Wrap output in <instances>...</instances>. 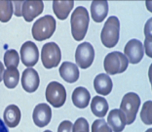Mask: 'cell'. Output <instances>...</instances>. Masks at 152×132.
Listing matches in <instances>:
<instances>
[{
	"mask_svg": "<svg viewBox=\"0 0 152 132\" xmlns=\"http://www.w3.org/2000/svg\"><path fill=\"white\" fill-rule=\"evenodd\" d=\"M152 102L151 100L145 102L143 104L140 117L142 121L146 125L152 124Z\"/></svg>",
	"mask_w": 152,
	"mask_h": 132,
	"instance_id": "25",
	"label": "cell"
},
{
	"mask_svg": "<svg viewBox=\"0 0 152 132\" xmlns=\"http://www.w3.org/2000/svg\"><path fill=\"white\" fill-rule=\"evenodd\" d=\"M52 117L50 107L46 103H39L34 108L32 115L34 123L40 128L43 127L50 122Z\"/></svg>",
	"mask_w": 152,
	"mask_h": 132,
	"instance_id": "12",
	"label": "cell"
},
{
	"mask_svg": "<svg viewBox=\"0 0 152 132\" xmlns=\"http://www.w3.org/2000/svg\"><path fill=\"white\" fill-rule=\"evenodd\" d=\"M61 58L60 49L55 43L48 42L42 46L41 59L42 64L46 68L50 69L57 66Z\"/></svg>",
	"mask_w": 152,
	"mask_h": 132,
	"instance_id": "6",
	"label": "cell"
},
{
	"mask_svg": "<svg viewBox=\"0 0 152 132\" xmlns=\"http://www.w3.org/2000/svg\"><path fill=\"white\" fill-rule=\"evenodd\" d=\"M73 124L68 120H64L60 124L57 132H71Z\"/></svg>",
	"mask_w": 152,
	"mask_h": 132,
	"instance_id": "29",
	"label": "cell"
},
{
	"mask_svg": "<svg viewBox=\"0 0 152 132\" xmlns=\"http://www.w3.org/2000/svg\"><path fill=\"white\" fill-rule=\"evenodd\" d=\"M43 9L44 4L42 1H24L21 6V15L26 21L30 22L40 14Z\"/></svg>",
	"mask_w": 152,
	"mask_h": 132,
	"instance_id": "11",
	"label": "cell"
},
{
	"mask_svg": "<svg viewBox=\"0 0 152 132\" xmlns=\"http://www.w3.org/2000/svg\"><path fill=\"white\" fill-rule=\"evenodd\" d=\"M144 47L147 55L152 58V33H145Z\"/></svg>",
	"mask_w": 152,
	"mask_h": 132,
	"instance_id": "28",
	"label": "cell"
},
{
	"mask_svg": "<svg viewBox=\"0 0 152 132\" xmlns=\"http://www.w3.org/2000/svg\"><path fill=\"white\" fill-rule=\"evenodd\" d=\"M152 128H150L147 130L145 132H152Z\"/></svg>",
	"mask_w": 152,
	"mask_h": 132,
	"instance_id": "32",
	"label": "cell"
},
{
	"mask_svg": "<svg viewBox=\"0 0 152 132\" xmlns=\"http://www.w3.org/2000/svg\"><path fill=\"white\" fill-rule=\"evenodd\" d=\"M4 64L7 68H16L19 63L18 53L14 49L7 50L4 54Z\"/></svg>",
	"mask_w": 152,
	"mask_h": 132,
	"instance_id": "24",
	"label": "cell"
},
{
	"mask_svg": "<svg viewBox=\"0 0 152 132\" xmlns=\"http://www.w3.org/2000/svg\"><path fill=\"white\" fill-rule=\"evenodd\" d=\"M72 132H89V125L87 120L83 117L77 119L74 123Z\"/></svg>",
	"mask_w": 152,
	"mask_h": 132,
	"instance_id": "27",
	"label": "cell"
},
{
	"mask_svg": "<svg viewBox=\"0 0 152 132\" xmlns=\"http://www.w3.org/2000/svg\"><path fill=\"white\" fill-rule=\"evenodd\" d=\"M19 77V72L16 68H7L4 71V73L3 80L4 84L9 88H13L18 84Z\"/></svg>",
	"mask_w": 152,
	"mask_h": 132,
	"instance_id": "22",
	"label": "cell"
},
{
	"mask_svg": "<svg viewBox=\"0 0 152 132\" xmlns=\"http://www.w3.org/2000/svg\"><path fill=\"white\" fill-rule=\"evenodd\" d=\"M95 51L89 42H83L77 47L75 53L77 64L82 69H86L92 64L94 59Z\"/></svg>",
	"mask_w": 152,
	"mask_h": 132,
	"instance_id": "8",
	"label": "cell"
},
{
	"mask_svg": "<svg viewBox=\"0 0 152 132\" xmlns=\"http://www.w3.org/2000/svg\"><path fill=\"white\" fill-rule=\"evenodd\" d=\"M20 53L22 63L26 67H33L38 61V49L36 44L31 41L24 43L21 47Z\"/></svg>",
	"mask_w": 152,
	"mask_h": 132,
	"instance_id": "9",
	"label": "cell"
},
{
	"mask_svg": "<svg viewBox=\"0 0 152 132\" xmlns=\"http://www.w3.org/2000/svg\"><path fill=\"white\" fill-rule=\"evenodd\" d=\"M108 10L107 1H93L90 7L91 16L92 19L96 22H102L107 16Z\"/></svg>",
	"mask_w": 152,
	"mask_h": 132,
	"instance_id": "16",
	"label": "cell"
},
{
	"mask_svg": "<svg viewBox=\"0 0 152 132\" xmlns=\"http://www.w3.org/2000/svg\"><path fill=\"white\" fill-rule=\"evenodd\" d=\"M120 23L116 16L109 17L105 22L101 34L102 44L106 47L111 48L118 43L119 38Z\"/></svg>",
	"mask_w": 152,
	"mask_h": 132,
	"instance_id": "3",
	"label": "cell"
},
{
	"mask_svg": "<svg viewBox=\"0 0 152 132\" xmlns=\"http://www.w3.org/2000/svg\"><path fill=\"white\" fill-rule=\"evenodd\" d=\"M43 132H52V131L49 130H47Z\"/></svg>",
	"mask_w": 152,
	"mask_h": 132,
	"instance_id": "33",
	"label": "cell"
},
{
	"mask_svg": "<svg viewBox=\"0 0 152 132\" xmlns=\"http://www.w3.org/2000/svg\"><path fill=\"white\" fill-rule=\"evenodd\" d=\"M91 95L86 88L80 86L76 88L72 95V100L74 105L80 108H84L88 105Z\"/></svg>",
	"mask_w": 152,
	"mask_h": 132,
	"instance_id": "20",
	"label": "cell"
},
{
	"mask_svg": "<svg viewBox=\"0 0 152 132\" xmlns=\"http://www.w3.org/2000/svg\"><path fill=\"white\" fill-rule=\"evenodd\" d=\"M59 71L61 77L67 83H74L79 78V69L75 64L72 62H63L59 67Z\"/></svg>",
	"mask_w": 152,
	"mask_h": 132,
	"instance_id": "15",
	"label": "cell"
},
{
	"mask_svg": "<svg viewBox=\"0 0 152 132\" xmlns=\"http://www.w3.org/2000/svg\"><path fill=\"white\" fill-rule=\"evenodd\" d=\"M107 122L114 132H122L125 128L126 122L124 114L118 109L112 110L109 112Z\"/></svg>",
	"mask_w": 152,
	"mask_h": 132,
	"instance_id": "14",
	"label": "cell"
},
{
	"mask_svg": "<svg viewBox=\"0 0 152 132\" xmlns=\"http://www.w3.org/2000/svg\"><path fill=\"white\" fill-rule=\"evenodd\" d=\"M0 132H9L8 128L1 118H0Z\"/></svg>",
	"mask_w": 152,
	"mask_h": 132,
	"instance_id": "30",
	"label": "cell"
},
{
	"mask_svg": "<svg viewBox=\"0 0 152 132\" xmlns=\"http://www.w3.org/2000/svg\"><path fill=\"white\" fill-rule=\"evenodd\" d=\"M55 19L50 15H45L36 20L34 24L32 33L36 41H42L50 38L56 29Z\"/></svg>",
	"mask_w": 152,
	"mask_h": 132,
	"instance_id": "2",
	"label": "cell"
},
{
	"mask_svg": "<svg viewBox=\"0 0 152 132\" xmlns=\"http://www.w3.org/2000/svg\"><path fill=\"white\" fill-rule=\"evenodd\" d=\"M140 104V98L135 93L129 92L123 97L120 108L125 116L127 125L135 121Z\"/></svg>",
	"mask_w": 152,
	"mask_h": 132,
	"instance_id": "5",
	"label": "cell"
},
{
	"mask_svg": "<svg viewBox=\"0 0 152 132\" xmlns=\"http://www.w3.org/2000/svg\"><path fill=\"white\" fill-rule=\"evenodd\" d=\"M90 18L88 12L85 7L79 6L74 10L71 16V32L74 39L83 40L87 33Z\"/></svg>",
	"mask_w": 152,
	"mask_h": 132,
	"instance_id": "1",
	"label": "cell"
},
{
	"mask_svg": "<svg viewBox=\"0 0 152 132\" xmlns=\"http://www.w3.org/2000/svg\"><path fill=\"white\" fill-rule=\"evenodd\" d=\"M128 66V61L126 57L122 53L117 51L108 53L104 62L105 70L111 75L123 72Z\"/></svg>",
	"mask_w": 152,
	"mask_h": 132,
	"instance_id": "4",
	"label": "cell"
},
{
	"mask_svg": "<svg viewBox=\"0 0 152 132\" xmlns=\"http://www.w3.org/2000/svg\"><path fill=\"white\" fill-rule=\"evenodd\" d=\"M124 52L130 63L137 64L140 61L144 55L142 44L139 40L132 39L126 45Z\"/></svg>",
	"mask_w": 152,
	"mask_h": 132,
	"instance_id": "10",
	"label": "cell"
},
{
	"mask_svg": "<svg viewBox=\"0 0 152 132\" xmlns=\"http://www.w3.org/2000/svg\"><path fill=\"white\" fill-rule=\"evenodd\" d=\"M74 6L73 0H54L53 8L57 18L61 20L66 19Z\"/></svg>",
	"mask_w": 152,
	"mask_h": 132,
	"instance_id": "18",
	"label": "cell"
},
{
	"mask_svg": "<svg viewBox=\"0 0 152 132\" xmlns=\"http://www.w3.org/2000/svg\"><path fill=\"white\" fill-rule=\"evenodd\" d=\"M39 82L38 73L33 68H27L23 72L21 84L26 91L30 93L35 91L39 86Z\"/></svg>",
	"mask_w": 152,
	"mask_h": 132,
	"instance_id": "13",
	"label": "cell"
},
{
	"mask_svg": "<svg viewBox=\"0 0 152 132\" xmlns=\"http://www.w3.org/2000/svg\"><path fill=\"white\" fill-rule=\"evenodd\" d=\"M91 108L93 113L96 117L102 118L106 114L109 109V105L104 97L96 96L92 100Z\"/></svg>",
	"mask_w": 152,
	"mask_h": 132,
	"instance_id": "21",
	"label": "cell"
},
{
	"mask_svg": "<svg viewBox=\"0 0 152 132\" xmlns=\"http://www.w3.org/2000/svg\"><path fill=\"white\" fill-rule=\"evenodd\" d=\"M4 71V67L2 63L0 61V82L2 80L3 75Z\"/></svg>",
	"mask_w": 152,
	"mask_h": 132,
	"instance_id": "31",
	"label": "cell"
},
{
	"mask_svg": "<svg viewBox=\"0 0 152 132\" xmlns=\"http://www.w3.org/2000/svg\"><path fill=\"white\" fill-rule=\"evenodd\" d=\"M13 12V4L11 1L0 0V21L2 22L9 21Z\"/></svg>",
	"mask_w": 152,
	"mask_h": 132,
	"instance_id": "23",
	"label": "cell"
},
{
	"mask_svg": "<svg viewBox=\"0 0 152 132\" xmlns=\"http://www.w3.org/2000/svg\"><path fill=\"white\" fill-rule=\"evenodd\" d=\"M94 86L98 94L106 96L111 92L113 84L110 77L107 74L101 73L97 75L94 81Z\"/></svg>",
	"mask_w": 152,
	"mask_h": 132,
	"instance_id": "17",
	"label": "cell"
},
{
	"mask_svg": "<svg viewBox=\"0 0 152 132\" xmlns=\"http://www.w3.org/2000/svg\"><path fill=\"white\" fill-rule=\"evenodd\" d=\"M91 132H112L104 119H97L91 126Z\"/></svg>",
	"mask_w": 152,
	"mask_h": 132,
	"instance_id": "26",
	"label": "cell"
},
{
	"mask_svg": "<svg viewBox=\"0 0 152 132\" xmlns=\"http://www.w3.org/2000/svg\"><path fill=\"white\" fill-rule=\"evenodd\" d=\"M45 96L47 101L53 107L60 108L65 102L66 91L62 84L56 81H52L47 87Z\"/></svg>",
	"mask_w": 152,
	"mask_h": 132,
	"instance_id": "7",
	"label": "cell"
},
{
	"mask_svg": "<svg viewBox=\"0 0 152 132\" xmlns=\"http://www.w3.org/2000/svg\"><path fill=\"white\" fill-rule=\"evenodd\" d=\"M21 117V112L19 108L14 104L8 106L6 108L3 114L5 123L11 128L15 127L18 125Z\"/></svg>",
	"mask_w": 152,
	"mask_h": 132,
	"instance_id": "19",
	"label": "cell"
}]
</instances>
